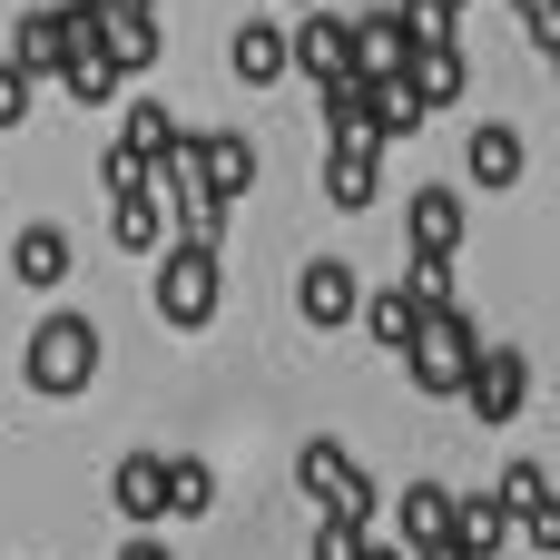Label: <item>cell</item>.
Instances as JSON below:
<instances>
[{
	"label": "cell",
	"instance_id": "7402d4cb",
	"mask_svg": "<svg viewBox=\"0 0 560 560\" xmlns=\"http://www.w3.org/2000/svg\"><path fill=\"white\" fill-rule=\"evenodd\" d=\"M512 532H522V522H512V502H502V492H463V502H453V541H463L472 560H492Z\"/></svg>",
	"mask_w": 560,
	"mask_h": 560
},
{
	"label": "cell",
	"instance_id": "836d02e7",
	"mask_svg": "<svg viewBox=\"0 0 560 560\" xmlns=\"http://www.w3.org/2000/svg\"><path fill=\"white\" fill-rule=\"evenodd\" d=\"M364 560H413V551L404 541H364Z\"/></svg>",
	"mask_w": 560,
	"mask_h": 560
},
{
	"label": "cell",
	"instance_id": "9a60e30c",
	"mask_svg": "<svg viewBox=\"0 0 560 560\" xmlns=\"http://www.w3.org/2000/svg\"><path fill=\"white\" fill-rule=\"evenodd\" d=\"M354 69H364V79H404V69H413L404 10H364V20H354Z\"/></svg>",
	"mask_w": 560,
	"mask_h": 560
},
{
	"label": "cell",
	"instance_id": "484cf974",
	"mask_svg": "<svg viewBox=\"0 0 560 560\" xmlns=\"http://www.w3.org/2000/svg\"><path fill=\"white\" fill-rule=\"evenodd\" d=\"M394 10H404L413 49H423V39H453V20H463V0H394Z\"/></svg>",
	"mask_w": 560,
	"mask_h": 560
},
{
	"label": "cell",
	"instance_id": "5bb4252c",
	"mask_svg": "<svg viewBox=\"0 0 560 560\" xmlns=\"http://www.w3.org/2000/svg\"><path fill=\"white\" fill-rule=\"evenodd\" d=\"M10 276H20L30 295H49V285H69V226H49V217H30V226L10 236Z\"/></svg>",
	"mask_w": 560,
	"mask_h": 560
},
{
	"label": "cell",
	"instance_id": "d590c367",
	"mask_svg": "<svg viewBox=\"0 0 560 560\" xmlns=\"http://www.w3.org/2000/svg\"><path fill=\"white\" fill-rule=\"evenodd\" d=\"M295 10H315V0H295Z\"/></svg>",
	"mask_w": 560,
	"mask_h": 560
},
{
	"label": "cell",
	"instance_id": "44dd1931",
	"mask_svg": "<svg viewBox=\"0 0 560 560\" xmlns=\"http://www.w3.org/2000/svg\"><path fill=\"white\" fill-rule=\"evenodd\" d=\"M453 502H463V492H443V482H404V492H394V532H404V551L443 541V532H453Z\"/></svg>",
	"mask_w": 560,
	"mask_h": 560
},
{
	"label": "cell",
	"instance_id": "e0dca14e",
	"mask_svg": "<svg viewBox=\"0 0 560 560\" xmlns=\"http://www.w3.org/2000/svg\"><path fill=\"white\" fill-rule=\"evenodd\" d=\"M404 79H413V98H423V108H463V89H472V59H463V39H423Z\"/></svg>",
	"mask_w": 560,
	"mask_h": 560
},
{
	"label": "cell",
	"instance_id": "ffe728a7",
	"mask_svg": "<svg viewBox=\"0 0 560 560\" xmlns=\"http://www.w3.org/2000/svg\"><path fill=\"white\" fill-rule=\"evenodd\" d=\"M522 167H532V148H522V128H502V118H482V128H472V148H463V177H472V187H522Z\"/></svg>",
	"mask_w": 560,
	"mask_h": 560
},
{
	"label": "cell",
	"instance_id": "277c9868",
	"mask_svg": "<svg viewBox=\"0 0 560 560\" xmlns=\"http://www.w3.org/2000/svg\"><path fill=\"white\" fill-rule=\"evenodd\" d=\"M207 315H217V256H207V246H177V236H167V256H158V325L197 335Z\"/></svg>",
	"mask_w": 560,
	"mask_h": 560
},
{
	"label": "cell",
	"instance_id": "4fadbf2b",
	"mask_svg": "<svg viewBox=\"0 0 560 560\" xmlns=\"http://www.w3.org/2000/svg\"><path fill=\"white\" fill-rule=\"evenodd\" d=\"M404 236H413V256H463V187H413Z\"/></svg>",
	"mask_w": 560,
	"mask_h": 560
},
{
	"label": "cell",
	"instance_id": "d6986e66",
	"mask_svg": "<svg viewBox=\"0 0 560 560\" xmlns=\"http://www.w3.org/2000/svg\"><path fill=\"white\" fill-rule=\"evenodd\" d=\"M118 148L158 167V158H177V148H187V118H177L167 98H128V108H118Z\"/></svg>",
	"mask_w": 560,
	"mask_h": 560
},
{
	"label": "cell",
	"instance_id": "83f0119b",
	"mask_svg": "<svg viewBox=\"0 0 560 560\" xmlns=\"http://www.w3.org/2000/svg\"><path fill=\"white\" fill-rule=\"evenodd\" d=\"M502 502H512V522H522L532 502H551V472H541V463H512V472H502Z\"/></svg>",
	"mask_w": 560,
	"mask_h": 560
},
{
	"label": "cell",
	"instance_id": "603a6c76",
	"mask_svg": "<svg viewBox=\"0 0 560 560\" xmlns=\"http://www.w3.org/2000/svg\"><path fill=\"white\" fill-rule=\"evenodd\" d=\"M59 89L79 98V108H118V89H128V69L89 39V49H69V69H59Z\"/></svg>",
	"mask_w": 560,
	"mask_h": 560
},
{
	"label": "cell",
	"instance_id": "8fae6325",
	"mask_svg": "<svg viewBox=\"0 0 560 560\" xmlns=\"http://www.w3.org/2000/svg\"><path fill=\"white\" fill-rule=\"evenodd\" d=\"M374 187H384V138H335V148H325V197H335L345 217H364Z\"/></svg>",
	"mask_w": 560,
	"mask_h": 560
},
{
	"label": "cell",
	"instance_id": "52a82bcc",
	"mask_svg": "<svg viewBox=\"0 0 560 560\" xmlns=\"http://www.w3.org/2000/svg\"><path fill=\"white\" fill-rule=\"evenodd\" d=\"M187 158H197V187H207V197H226V207L256 187V138H246V128H197V138H187Z\"/></svg>",
	"mask_w": 560,
	"mask_h": 560
},
{
	"label": "cell",
	"instance_id": "6da1fadb",
	"mask_svg": "<svg viewBox=\"0 0 560 560\" xmlns=\"http://www.w3.org/2000/svg\"><path fill=\"white\" fill-rule=\"evenodd\" d=\"M20 384H30V394H49V404L89 394V384H98V325H89V315H49V325H30Z\"/></svg>",
	"mask_w": 560,
	"mask_h": 560
},
{
	"label": "cell",
	"instance_id": "30bf717a",
	"mask_svg": "<svg viewBox=\"0 0 560 560\" xmlns=\"http://www.w3.org/2000/svg\"><path fill=\"white\" fill-rule=\"evenodd\" d=\"M295 69H305L315 89H325V79H345V69H354V20L315 0V10L295 20Z\"/></svg>",
	"mask_w": 560,
	"mask_h": 560
},
{
	"label": "cell",
	"instance_id": "f1b7e54d",
	"mask_svg": "<svg viewBox=\"0 0 560 560\" xmlns=\"http://www.w3.org/2000/svg\"><path fill=\"white\" fill-rule=\"evenodd\" d=\"M30 89H39V79H30L20 59H0V128H30Z\"/></svg>",
	"mask_w": 560,
	"mask_h": 560
},
{
	"label": "cell",
	"instance_id": "d4e9b609",
	"mask_svg": "<svg viewBox=\"0 0 560 560\" xmlns=\"http://www.w3.org/2000/svg\"><path fill=\"white\" fill-rule=\"evenodd\" d=\"M167 502H177V522H197V512L217 502V472H207L197 453H187V463H167Z\"/></svg>",
	"mask_w": 560,
	"mask_h": 560
},
{
	"label": "cell",
	"instance_id": "ba28073f",
	"mask_svg": "<svg viewBox=\"0 0 560 560\" xmlns=\"http://www.w3.org/2000/svg\"><path fill=\"white\" fill-rule=\"evenodd\" d=\"M98 49L138 79V69H158V49H167V30H158V0H108L98 10Z\"/></svg>",
	"mask_w": 560,
	"mask_h": 560
},
{
	"label": "cell",
	"instance_id": "cb8c5ba5",
	"mask_svg": "<svg viewBox=\"0 0 560 560\" xmlns=\"http://www.w3.org/2000/svg\"><path fill=\"white\" fill-rule=\"evenodd\" d=\"M364 325H374V345H394V354H404V345L423 335V295H413V285H394V295H374V305H364Z\"/></svg>",
	"mask_w": 560,
	"mask_h": 560
},
{
	"label": "cell",
	"instance_id": "2e32d148",
	"mask_svg": "<svg viewBox=\"0 0 560 560\" xmlns=\"http://www.w3.org/2000/svg\"><path fill=\"white\" fill-rule=\"evenodd\" d=\"M226 69H236L246 89H276V79L295 69V30H276V20H246V30H236V49H226Z\"/></svg>",
	"mask_w": 560,
	"mask_h": 560
},
{
	"label": "cell",
	"instance_id": "4dcf8cb0",
	"mask_svg": "<svg viewBox=\"0 0 560 560\" xmlns=\"http://www.w3.org/2000/svg\"><path fill=\"white\" fill-rule=\"evenodd\" d=\"M512 10H522V30H532V39H551V30H560V0H512Z\"/></svg>",
	"mask_w": 560,
	"mask_h": 560
},
{
	"label": "cell",
	"instance_id": "7c38bea8",
	"mask_svg": "<svg viewBox=\"0 0 560 560\" xmlns=\"http://www.w3.org/2000/svg\"><path fill=\"white\" fill-rule=\"evenodd\" d=\"M108 236H118L128 256H167V236H177V226H167V197H158V177L108 197Z\"/></svg>",
	"mask_w": 560,
	"mask_h": 560
},
{
	"label": "cell",
	"instance_id": "f546056e",
	"mask_svg": "<svg viewBox=\"0 0 560 560\" xmlns=\"http://www.w3.org/2000/svg\"><path fill=\"white\" fill-rule=\"evenodd\" d=\"M522 541H532V551H560V492H551V502H532V512H522Z\"/></svg>",
	"mask_w": 560,
	"mask_h": 560
},
{
	"label": "cell",
	"instance_id": "9c48e42d",
	"mask_svg": "<svg viewBox=\"0 0 560 560\" xmlns=\"http://www.w3.org/2000/svg\"><path fill=\"white\" fill-rule=\"evenodd\" d=\"M108 502H118V522H177V502H167V453H118V472H108Z\"/></svg>",
	"mask_w": 560,
	"mask_h": 560
},
{
	"label": "cell",
	"instance_id": "7a4b0ae2",
	"mask_svg": "<svg viewBox=\"0 0 560 560\" xmlns=\"http://www.w3.org/2000/svg\"><path fill=\"white\" fill-rule=\"evenodd\" d=\"M472 364H482V325H472L463 305H433L423 335L404 345V374H413V394H433V404H453Z\"/></svg>",
	"mask_w": 560,
	"mask_h": 560
},
{
	"label": "cell",
	"instance_id": "e575fe53",
	"mask_svg": "<svg viewBox=\"0 0 560 560\" xmlns=\"http://www.w3.org/2000/svg\"><path fill=\"white\" fill-rule=\"evenodd\" d=\"M541 49H551V79H560V30H551V39H541Z\"/></svg>",
	"mask_w": 560,
	"mask_h": 560
},
{
	"label": "cell",
	"instance_id": "5b68a950",
	"mask_svg": "<svg viewBox=\"0 0 560 560\" xmlns=\"http://www.w3.org/2000/svg\"><path fill=\"white\" fill-rule=\"evenodd\" d=\"M463 404H472V423H512L532 404V354L522 345H482V364L463 374Z\"/></svg>",
	"mask_w": 560,
	"mask_h": 560
},
{
	"label": "cell",
	"instance_id": "1f68e13d",
	"mask_svg": "<svg viewBox=\"0 0 560 560\" xmlns=\"http://www.w3.org/2000/svg\"><path fill=\"white\" fill-rule=\"evenodd\" d=\"M413 560H472V551H463V541L443 532V541H423V551H413Z\"/></svg>",
	"mask_w": 560,
	"mask_h": 560
},
{
	"label": "cell",
	"instance_id": "3957f363",
	"mask_svg": "<svg viewBox=\"0 0 560 560\" xmlns=\"http://www.w3.org/2000/svg\"><path fill=\"white\" fill-rule=\"evenodd\" d=\"M295 492H305L315 512H335V522H374V472H364L345 443H325V433L295 453Z\"/></svg>",
	"mask_w": 560,
	"mask_h": 560
},
{
	"label": "cell",
	"instance_id": "8992f818",
	"mask_svg": "<svg viewBox=\"0 0 560 560\" xmlns=\"http://www.w3.org/2000/svg\"><path fill=\"white\" fill-rule=\"evenodd\" d=\"M295 315H305L315 335H335V325H354V315H364V276H354L345 256H315V266L295 276Z\"/></svg>",
	"mask_w": 560,
	"mask_h": 560
},
{
	"label": "cell",
	"instance_id": "ac0fdd59",
	"mask_svg": "<svg viewBox=\"0 0 560 560\" xmlns=\"http://www.w3.org/2000/svg\"><path fill=\"white\" fill-rule=\"evenodd\" d=\"M325 138H384V89L364 69L325 79Z\"/></svg>",
	"mask_w": 560,
	"mask_h": 560
},
{
	"label": "cell",
	"instance_id": "d6a6232c",
	"mask_svg": "<svg viewBox=\"0 0 560 560\" xmlns=\"http://www.w3.org/2000/svg\"><path fill=\"white\" fill-rule=\"evenodd\" d=\"M118 560H177V551H167V541H148V532H138V541H128V551H118Z\"/></svg>",
	"mask_w": 560,
	"mask_h": 560
},
{
	"label": "cell",
	"instance_id": "4316f807",
	"mask_svg": "<svg viewBox=\"0 0 560 560\" xmlns=\"http://www.w3.org/2000/svg\"><path fill=\"white\" fill-rule=\"evenodd\" d=\"M305 560H364V522H335V512H325V522H315V551Z\"/></svg>",
	"mask_w": 560,
	"mask_h": 560
}]
</instances>
